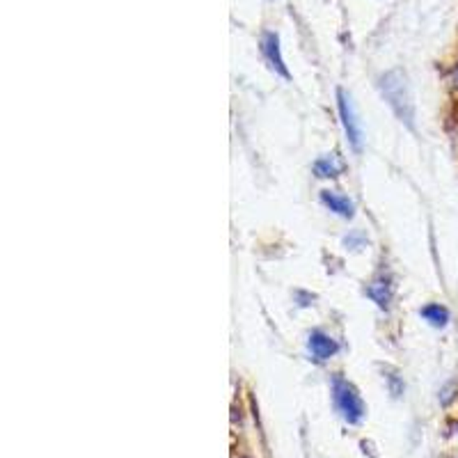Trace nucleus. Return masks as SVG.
<instances>
[{
    "label": "nucleus",
    "mask_w": 458,
    "mask_h": 458,
    "mask_svg": "<svg viewBox=\"0 0 458 458\" xmlns=\"http://www.w3.org/2000/svg\"><path fill=\"white\" fill-rule=\"evenodd\" d=\"M378 87H381V94L383 99L387 101V105L392 108V113L401 120L408 129H415V103H413V96L411 90H408V78L403 71H387L381 76L378 81Z\"/></svg>",
    "instance_id": "nucleus-1"
},
{
    "label": "nucleus",
    "mask_w": 458,
    "mask_h": 458,
    "mask_svg": "<svg viewBox=\"0 0 458 458\" xmlns=\"http://www.w3.org/2000/svg\"><path fill=\"white\" fill-rule=\"evenodd\" d=\"M333 401H335L337 411L342 413V417L348 424H360V422H362V417H365L362 399H360L357 389L342 376H333Z\"/></svg>",
    "instance_id": "nucleus-2"
},
{
    "label": "nucleus",
    "mask_w": 458,
    "mask_h": 458,
    "mask_svg": "<svg viewBox=\"0 0 458 458\" xmlns=\"http://www.w3.org/2000/svg\"><path fill=\"white\" fill-rule=\"evenodd\" d=\"M337 105H339V117H342L348 144L353 147V151H362V140H365L362 124H360V120H357V110H355L353 99H350V94L346 90H342V87L337 90Z\"/></svg>",
    "instance_id": "nucleus-3"
},
{
    "label": "nucleus",
    "mask_w": 458,
    "mask_h": 458,
    "mask_svg": "<svg viewBox=\"0 0 458 458\" xmlns=\"http://www.w3.org/2000/svg\"><path fill=\"white\" fill-rule=\"evenodd\" d=\"M261 53H264V57L268 60V64L275 69L280 76H285V78H291L289 69H287V64H285V57H282V51H280V37L277 33H264L261 35Z\"/></svg>",
    "instance_id": "nucleus-4"
},
{
    "label": "nucleus",
    "mask_w": 458,
    "mask_h": 458,
    "mask_svg": "<svg viewBox=\"0 0 458 458\" xmlns=\"http://www.w3.org/2000/svg\"><path fill=\"white\" fill-rule=\"evenodd\" d=\"M307 346H309V353L316 360H330L339 350V344L335 339L326 333H321V330H314V333L309 335Z\"/></svg>",
    "instance_id": "nucleus-5"
},
{
    "label": "nucleus",
    "mask_w": 458,
    "mask_h": 458,
    "mask_svg": "<svg viewBox=\"0 0 458 458\" xmlns=\"http://www.w3.org/2000/svg\"><path fill=\"white\" fill-rule=\"evenodd\" d=\"M321 202H324L330 211H335L337 216H342V218H350V216H353V211H355L353 202H350L348 197H344V195L335 193V190H324V193H321Z\"/></svg>",
    "instance_id": "nucleus-6"
},
{
    "label": "nucleus",
    "mask_w": 458,
    "mask_h": 458,
    "mask_svg": "<svg viewBox=\"0 0 458 458\" xmlns=\"http://www.w3.org/2000/svg\"><path fill=\"white\" fill-rule=\"evenodd\" d=\"M344 172V163L339 161L337 154H328V156H321V159L314 163V174L321 179H328V177H339Z\"/></svg>",
    "instance_id": "nucleus-7"
},
{
    "label": "nucleus",
    "mask_w": 458,
    "mask_h": 458,
    "mask_svg": "<svg viewBox=\"0 0 458 458\" xmlns=\"http://www.w3.org/2000/svg\"><path fill=\"white\" fill-rule=\"evenodd\" d=\"M367 296L372 298L378 307L387 309L389 307V300H392V289H389V282L385 277L374 280L372 285L367 287Z\"/></svg>",
    "instance_id": "nucleus-8"
},
{
    "label": "nucleus",
    "mask_w": 458,
    "mask_h": 458,
    "mask_svg": "<svg viewBox=\"0 0 458 458\" xmlns=\"http://www.w3.org/2000/svg\"><path fill=\"white\" fill-rule=\"evenodd\" d=\"M420 314L435 328H442V326L450 324V311H447L442 305H426V307H422Z\"/></svg>",
    "instance_id": "nucleus-9"
},
{
    "label": "nucleus",
    "mask_w": 458,
    "mask_h": 458,
    "mask_svg": "<svg viewBox=\"0 0 458 458\" xmlns=\"http://www.w3.org/2000/svg\"><path fill=\"white\" fill-rule=\"evenodd\" d=\"M385 381L389 385V392H392V396H401L403 394V381L394 372H385Z\"/></svg>",
    "instance_id": "nucleus-10"
},
{
    "label": "nucleus",
    "mask_w": 458,
    "mask_h": 458,
    "mask_svg": "<svg viewBox=\"0 0 458 458\" xmlns=\"http://www.w3.org/2000/svg\"><path fill=\"white\" fill-rule=\"evenodd\" d=\"M456 81H458V71H456Z\"/></svg>",
    "instance_id": "nucleus-11"
}]
</instances>
